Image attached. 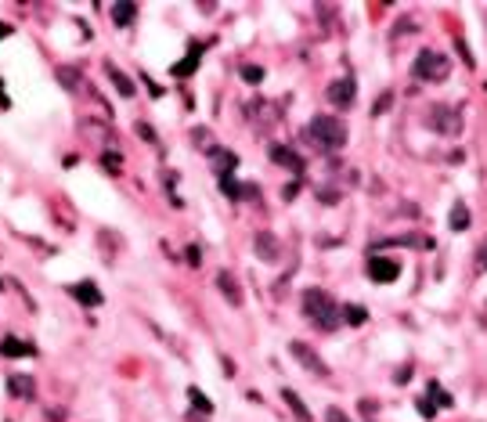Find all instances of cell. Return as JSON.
Masks as SVG:
<instances>
[{"label":"cell","instance_id":"3","mask_svg":"<svg viewBox=\"0 0 487 422\" xmlns=\"http://www.w3.org/2000/svg\"><path fill=\"white\" fill-rule=\"evenodd\" d=\"M412 72L419 76V80L441 83V80H448V72H451V58H448V54H441V51H419Z\"/></svg>","mask_w":487,"mask_h":422},{"label":"cell","instance_id":"20","mask_svg":"<svg viewBox=\"0 0 487 422\" xmlns=\"http://www.w3.org/2000/svg\"><path fill=\"white\" fill-rule=\"evenodd\" d=\"M54 76H58L61 83H66V90H80V87H83V76L76 72V69H69V66H58Z\"/></svg>","mask_w":487,"mask_h":422},{"label":"cell","instance_id":"9","mask_svg":"<svg viewBox=\"0 0 487 422\" xmlns=\"http://www.w3.org/2000/svg\"><path fill=\"white\" fill-rule=\"evenodd\" d=\"M210 166H213L217 177H231V170L239 166V155L228 152V148H213L210 152Z\"/></svg>","mask_w":487,"mask_h":422},{"label":"cell","instance_id":"11","mask_svg":"<svg viewBox=\"0 0 487 422\" xmlns=\"http://www.w3.org/2000/svg\"><path fill=\"white\" fill-rule=\"evenodd\" d=\"M8 390H11V397H33L37 394V383H33V375H22V372H11L8 375Z\"/></svg>","mask_w":487,"mask_h":422},{"label":"cell","instance_id":"8","mask_svg":"<svg viewBox=\"0 0 487 422\" xmlns=\"http://www.w3.org/2000/svg\"><path fill=\"white\" fill-rule=\"evenodd\" d=\"M354 80L350 76H343V80H332L328 83V101L332 105H339V108H347V105H354Z\"/></svg>","mask_w":487,"mask_h":422},{"label":"cell","instance_id":"37","mask_svg":"<svg viewBox=\"0 0 487 422\" xmlns=\"http://www.w3.org/2000/svg\"><path fill=\"white\" fill-rule=\"evenodd\" d=\"M0 289H4V278H0Z\"/></svg>","mask_w":487,"mask_h":422},{"label":"cell","instance_id":"36","mask_svg":"<svg viewBox=\"0 0 487 422\" xmlns=\"http://www.w3.org/2000/svg\"><path fill=\"white\" fill-rule=\"evenodd\" d=\"M4 37H11V26H8V22H0V40H4Z\"/></svg>","mask_w":487,"mask_h":422},{"label":"cell","instance_id":"35","mask_svg":"<svg viewBox=\"0 0 487 422\" xmlns=\"http://www.w3.org/2000/svg\"><path fill=\"white\" fill-rule=\"evenodd\" d=\"M137 134H141V137H148V141H155V134H152V127H145V123H137Z\"/></svg>","mask_w":487,"mask_h":422},{"label":"cell","instance_id":"27","mask_svg":"<svg viewBox=\"0 0 487 422\" xmlns=\"http://www.w3.org/2000/svg\"><path fill=\"white\" fill-rule=\"evenodd\" d=\"M415 22L412 19H404V22H397V29H394V40H401V37H408V33H415V29H412Z\"/></svg>","mask_w":487,"mask_h":422},{"label":"cell","instance_id":"34","mask_svg":"<svg viewBox=\"0 0 487 422\" xmlns=\"http://www.w3.org/2000/svg\"><path fill=\"white\" fill-rule=\"evenodd\" d=\"M296 192H300V184H289V188H281V199H296Z\"/></svg>","mask_w":487,"mask_h":422},{"label":"cell","instance_id":"38","mask_svg":"<svg viewBox=\"0 0 487 422\" xmlns=\"http://www.w3.org/2000/svg\"><path fill=\"white\" fill-rule=\"evenodd\" d=\"M0 87H4V83H0Z\"/></svg>","mask_w":487,"mask_h":422},{"label":"cell","instance_id":"1","mask_svg":"<svg viewBox=\"0 0 487 422\" xmlns=\"http://www.w3.org/2000/svg\"><path fill=\"white\" fill-rule=\"evenodd\" d=\"M304 314L314 328H321V332H336L343 325V307L325 289H307L304 292Z\"/></svg>","mask_w":487,"mask_h":422},{"label":"cell","instance_id":"23","mask_svg":"<svg viewBox=\"0 0 487 422\" xmlns=\"http://www.w3.org/2000/svg\"><path fill=\"white\" fill-rule=\"evenodd\" d=\"M188 397H192V404H195V408H199L202 415H210V412H213V404H210V397H206V394H202V390H199V386H192V390H188Z\"/></svg>","mask_w":487,"mask_h":422},{"label":"cell","instance_id":"26","mask_svg":"<svg viewBox=\"0 0 487 422\" xmlns=\"http://www.w3.org/2000/svg\"><path fill=\"white\" fill-rule=\"evenodd\" d=\"M415 404H419V415H422V419H433V415H437V404H433L430 397H422V401H415Z\"/></svg>","mask_w":487,"mask_h":422},{"label":"cell","instance_id":"17","mask_svg":"<svg viewBox=\"0 0 487 422\" xmlns=\"http://www.w3.org/2000/svg\"><path fill=\"white\" fill-rule=\"evenodd\" d=\"M134 14H137V4H134V0H119V4H112V22H116V26H130Z\"/></svg>","mask_w":487,"mask_h":422},{"label":"cell","instance_id":"10","mask_svg":"<svg viewBox=\"0 0 487 422\" xmlns=\"http://www.w3.org/2000/svg\"><path fill=\"white\" fill-rule=\"evenodd\" d=\"M69 292H72V300H80L83 307H101V300H105L94 281H76V285H69Z\"/></svg>","mask_w":487,"mask_h":422},{"label":"cell","instance_id":"22","mask_svg":"<svg viewBox=\"0 0 487 422\" xmlns=\"http://www.w3.org/2000/svg\"><path fill=\"white\" fill-rule=\"evenodd\" d=\"M221 192H224L231 202H239V199H242V192H246V184H239L235 177H221Z\"/></svg>","mask_w":487,"mask_h":422},{"label":"cell","instance_id":"28","mask_svg":"<svg viewBox=\"0 0 487 422\" xmlns=\"http://www.w3.org/2000/svg\"><path fill=\"white\" fill-rule=\"evenodd\" d=\"M375 412H379V404H375V401H368V397L361 401V415H368V419H372Z\"/></svg>","mask_w":487,"mask_h":422},{"label":"cell","instance_id":"7","mask_svg":"<svg viewBox=\"0 0 487 422\" xmlns=\"http://www.w3.org/2000/svg\"><path fill=\"white\" fill-rule=\"evenodd\" d=\"M253 249H257V257L264 263H278L281 260V245H278V239H275L271 231H257L253 234Z\"/></svg>","mask_w":487,"mask_h":422},{"label":"cell","instance_id":"21","mask_svg":"<svg viewBox=\"0 0 487 422\" xmlns=\"http://www.w3.org/2000/svg\"><path fill=\"white\" fill-rule=\"evenodd\" d=\"M365 318H368L365 307H357V303H347V307H343V321H347V325H365Z\"/></svg>","mask_w":487,"mask_h":422},{"label":"cell","instance_id":"32","mask_svg":"<svg viewBox=\"0 0 487 422\" xmlns=\"http://www.w3.org/2000/svg\"><path fill=\"white\" fill-rule=\"evenodd\" d=\"M477 268H480V271H487V242L480 245V253H477Z\"/></svg>","mask_w":487,"mask_h":422},{"label":"cell","instance_id":"29","mask_svg":"<svg viewBox=\"0 0 487 422\" xmlns=\"http://www.w3.org/2000/svg\"><path fill=\"white\" fill-rule=\"evenodd\" d=\"M325 422H350V419L343 415L339 408H328V412H325Z\"/></svg>","mask_w":487,"mask_h":422},{"label":"cell","instance_id":"19","mask_svg":"<svg viewBox=\"0 0 487 422\" xmlns=\"http://www.w3.org/2000/svg\"><path fill=\"white\" fill-rule=\"evenodd\" d=\"M448 224H451V231H466L469 228V206H466V202H455V206H451Z\"/></svg>","mask_w":487,"mask_h":422},{"label":"cell","instance_id":"16","mask_svg":"<svg viewBox=\"0 0 487 422\" xmlns=\"http://www.w3.org/2000/svg\"><path fill=\"white\" fill-rule=\"evenodd\" d=\"M281 401L289 404V412L296 415V422H310V412H307V404H304V397L296 394V390H289V386H281Z\"/></svg>","mask_w":487,"mask_h":422},{"label":"cell","instance_id":"12","mask_svg":"<svg viewBox=\"0 0 487 422\" xmlns=\"http://www.w3.org/2000/svg\"><path fill=\"white\" fill-rule=\"evenodd\" d=\"M217 289H221V296L231 307H242V289H239V281H235V274L221 271V274H217Z\"/></svg>","mask_w":487,"mask_h":422},{"label":"cell","instance_id":"2","mask_svg":"<svg viewBox=\"0 0 487 422\" xmlns=\"http://www.w3.org/2000/svg\"><path fill=\"white\" fill-rule=\"evenodd\" d=\"M310 137L318 141L321 148H343L347 145V127H343L339 116H314L310 119Z\"/></svg>","mask_w":487,"mask_h":422},{"label":"cell","instance_id":"25","mask_svg":"<svg viewBox=\"0 0 487 422\" xmlns=\"http://www.w3.org/2000/svg\"><path fill=\"white\" fill-rule=\"evenodd\" d=\"M242 80L246 83H260L264 80V69L260 66H242Z\"/></svg>","mask_w":487,"mask_h":422},{"label":"cell","instance_id":"6","mask_svg":"<svg viewBox=\"0 0 487 422\" xmlns=\"http://www.w3.org/2000/svg\"><path fill=\"white\" fill-rule=\"evenodd\" d=\"M365 271L372 281H383V285H390V281H397L401 274V260H390V257H368Z\"/></svg>","mask_w":487,"mask_h":422},{"label":"cell","instance_id":"30","mask_svg":"<svg viewBox=\"0 0 487 422\" xmlns=\"http://www.w3.org/2000/svg\"><path fill=\"white\" fill-rule=\"evenodd\" d=\"M188 263H192V268H199V263H202V253H199V245H188Z\"/></svg>","mask_w":487,"mask_h":422},{"label":"cell","instance_id":"31","mask_svg":"<svg viewBox=\"0 0 487 422\" xmlns=\"http://www.w3.org/2000/svg\"><path fill=\"white\" fill-rule=\"evenodd\" d=\"M101 163H105V170H112V174H116V170H119V155H101Z\"/></svg>","mask_w":487,"mask_h":422},{"label":"cell","instance_id":"5","mask_svg":"<svg viewBox=\"0 0 487 422\" xmlns=\"http://www.w3.org/2000/svg\"><path fill=\"white\" fill-rule=\"evenodd\" d=\"M289 354H292V357H296V361H300L307 372L318 375V379H328V375H332V372H328V365L318 357V350H310L304 339H292V343H289Z\"/></svg>","mask_w":487,"mask_h":422},{"label":"cell","instance_id":"24","mask_svg":"<svg viewBox=\"0 0 487 422\" xmlns=\"http://www.w3.org/2000/svg\"><path fill=\"white\" fill-rule=\"evenodd\" d=\"M192 141H195V145L199 148H206V152H213L217 145H213V137H210V130L206 127H199V130H192Z\"/></svg>","mask_w":487,"mask_h":422},{"label":"cell","instance_id":"33","mask_svg":"<svg viewBox=\"0 0 487 422\" xmlns=\"http://www.w3.org/2000/svg\"><path fill=\"white\" fill-rule=\"evenodd\" d=\"M412 379V368H397V375H394V383H408Z\"/></svg>","mask_w":487,"mask_h":422},{"label":"cell","instance_id":"13","mask_svg":"<svg viewBox=\"0 0 487 422\" xmlns=\"http://www.w3.org/2000/svg\"><path fill=\"white\" fill-rule=\"evenodd\" d=\"M0 354H4V357H33L37 347H33V343H22L19 336H4V343H0Z\"/></svg>","mask_w":487,"mask_h":422},{"label":"cell","instance_id":"14","mask_svg":"<svg viewBox=\"0 0 487 422\" xmlns=\"http://www.w3.org/2000/svg\"><path fill=\"white\" fill-rule=\"evenodd\" d=\"M271 159L278 163V166H289L292 174H304V159L296 155L292 148H281V145H271Z\"/></svg>","mask_w":487,"mask_h":422},{"label":"cell","instance_id":"18","mask_svg":"<svg viewBox=\"0 0 487 422\" xmlns=\"http://www.w3.org/2000/svg\"><path fill=\"white\" fill-rule=\"evenodd\" d=\"M105 72H108V80H112L116 83V90L123 94V98H134V83H130V76H123L116 66H112V61H108V66H105Z\"/></svg>","mask_w":487,"mask_h":422},{"label":"cell","instance_id":"4","mask_svg":"<svg viewBox=\"0 0 487 422\" xmlns=\"http://www.w3.org/2000/svg\"><path fill=\"white\" fill-rule=\"evenodd\" d=\"M426 127L437 130V134H444V137H455L462 130V116H459V108H451V105H430Z\"/></svg>","mask_w":487,"mask_h":422},{"label":"cell","instance_id":"15","mask_svg":"<svg viewBox=\"0 0 487 422\" xmlns=\"http://www.w3.org/2000/svg\"><path fill=\"white\" fill-rule=\"evenodd\" d=\"M199 61H202V47H199V43H192V47H188V54H184V61H177V66L170 69V72L184 80V76H192V72L199 69Z\"/></svg>","mask_w":487,"mask_h":422}]
</instances>
